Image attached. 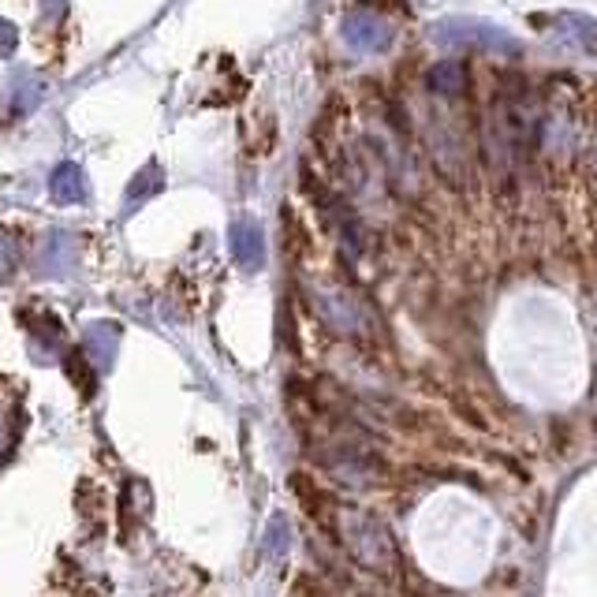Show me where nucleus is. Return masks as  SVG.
Wrapping results in <instances>:
<instances>
[{"instance_id": "1", "label": "nucleus", "mask_w": 597, "mask_h": 597, "mask_svg": "<svg viewBox=\"0 0 597 597\" xmlns=\"http://www.w3.org/2000/svg\"><path fill=\"white\" fill-rule=\"evenodd\" d=\"M340 538L352 549V557L363 564L366 571H396V545L385 523L374 519L363 508H344L340 512Z\"/></svg>"}, {"instance_id": "2", "label": "nucleus", "mask_w": 597, "mask_h": 597, "mask_svg": "<svg viewBox=\"0 0 597 597\" xmlns=\"http://www.w3.org/2000/svg\"><path fill=\"white\" fill-rule=\"evenodd\" d=\"M434 38L441 45L452 49H482V53H504L516 57L519 53V38H512L508 30H500L497 23H486V19H470V16H452L441 19L434 27Z\"/></svg>"}, {"instance_id": "3", "label": "nucleus", "mask_w": 597, "mask_h": 597, "mask_svg": "<svg viewBox=\"0 0 597 597\" xmlns=\"http://www.w3.org/2000/svg\"><path fill=\"white\" fill-rule=\"evenodd\" d=\"M344 41L358 53H385L393 45V27L370 12H352L344 19Z\"/></svg>"}, {"instance_id": "4", "label": "nucleus", "mask_w": 597, "mask_h": 597, "mask_svg": "<svg viewBox=\"0 0 597 597\" xmlns=\"http://www.w3.org/2000/svg\"><path fill=\"white\" fill-rule=\"evenodd\" d=\"M229 246H232V259L240 262L243 270H262V262H265V240H262L259 224H251V221L232 224Z\"/></svg>"}, {"instance_id": "5", "label": "nucleus", "mask_w": 597, "mask_h": 597, "mask_svg": "<svg viewBox=\"0 0 597 597\" xmlns=\"http://www.w3.org/2000/svg\"><path fill=\"white\" fill-rule=\"evenodd\" d=\"M117 325H90L87 336H82V355L94 358L98 370H105L112 366V355H117Z\"/></svg>"}, {"instance_id": "6", "label": "nucleus", "mask_w": 597, "mask_h": 597, "mask_svg": "<svg viewBox=\"0 0 597 597\" xmlns=\"http://www.w3.org/2000/svg\"><path fill=\"white\" fill-rule=\"evenodd\" d=\"M426 87L434 90V94L456 98V94H463V90H467V68H463L459 60H441V64L429 68Z\"/></svg>"}, {"instance_id": "7", "label": "nucleus", "mask_w": 597, "mask_h": 597, "mask_svg": "<svg viewBox=\"0 0 597 597\" xmlns=\"http://www.w3.org/2000/svg\"><path fill=\"white\" fill-rule=\"evenodd\" d=\"M49 194L57 202H82L87 199V176H82L79 164H60V169L49 176Z\"/></svg>"}, {"instance_id": "8", "label": "nucleus", "mask_w": 597, "mask_h": 597, "mask_svg": "<svg viewBox=\"0 0 597 597\" xmlns=\"http://www.w3.org/2000/svg\"><path fill=\"white\" fill-rule=\"evenodd\" d=\"M560 45H568V49H597V23L594 19H586V16H568L560 23Z\"/></svg>"}, {"instance_id": "9", "label": "nucleus", "mask_w": 597, "mask_h": 597, "mask_svg": "<svg viewBox=\"0 0 597 597\" xmlns=\"http://www.w3.org/2000/svg\"><path fill=\"white\" fill-rule=\"evenodd\" d=\"M287 549H292V523L284 516H273L270 519V530H265V542H262V553L273 560L287 557Z\"/></svg>"}, {"instance_id": "10", "label": "nucleus", "mask_w": 597, "mask_h": 597, "mask_svg": "<svg viewBox=\"0 0 597 597\" xmlns=\"http://www.w3.org/2000/svg\"><path fill=\"white\" fill-rule=\"evenodd\" d=\"M53 265V273H64L68 265H71V243H68V235H57L53 243H49V251H45V270Z\"/></svg>"}, {"instance_id": "11", "label": "nucleus", "mask_w": 597, "mask_h": 597, "mask_svg": "<svg viewBox=\"0 0 597 597\" xmlns=\"http://www.w3.org/2000/svg\"><path fill=\"white\" fill-rule=\"evenodd\" d=\"M161 188V180H158V169H153V164H150V169L146 172H142V176H135V183H131V191H128V199L131 202H142V199H150V194L153 191H158Z\"/></svg>"}, {"instance_id": "12", "label": "nucleus", "mask_w": 597, "mask_h": 597, "mask_svg": "<svg viewBox=\"0 0 597 597\" xmlns=\"http://www.w3.org/2000/svg\"><path fill=\"white\" fill-rule=\"evenodd\" d=\"M16 41H19V30L12 23H0V57H12Z\"/></svg>"}, {"instance_id": "13", "label": "nucleus", "mask_w": 597, "mask_h": 597, "mask_svg": "<svg viewBox=\"0 0 597 597\" xmlns=\"http://www.w3.org/2000/svg\"><path fill=\"white\" fill-rule=\"evenodd\" d=\"M41 4H45L49 19H60V16H64V8H68V0H41Z\"/></svg>"}]
</instances>
